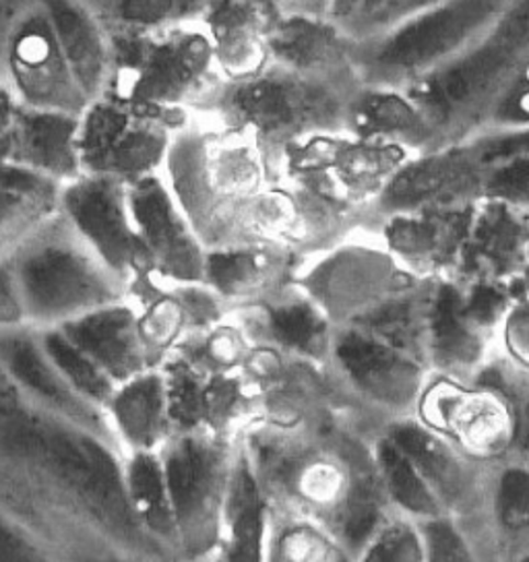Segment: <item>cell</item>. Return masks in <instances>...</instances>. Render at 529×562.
Returning <instances> with one entry per match:
<instances>
[{"mask_svg": "<svg viewBox=\"0 0 529 562\" xmlns=\"http://www.w3.org/2000/svg\"><path fill=\"white\" fill-rule=\"evenodd\" d=\"M161 176L205 250L255 245L294 250L292 193L245 131L191 114L172 139Z\"/></svg>", "mask_w": 529, "mask_h": 562, "instance_id": "obj_1", "label": "cell"}, {"mask_svg": "<svg viewBox=\"0 0 529 562\" xmlns=\"http://www.w3.org/2000/svg\"><path fill=\"white\" fill-rule=\"evenodd\" d=\"M360 86V81L313 77L269 63L252 77L226 81L203 114L250 135L282 182L283 154L290 145L315 135L346 133L348 110Z\"/></svg>", "mask_w": 529, "mask_h": 562, "instance_id": "obj_2", "label": "cell"}, {"mask_svg": "<svg viewBox=\"0 0 529 562\" xmlns=\"http://www.w3.org/2000/svg\"><path fill=\"white\" fill-rule=\"evenodd\" d=\"M526 67L529 0H513L493 30L404 91L418 105L441 145H455L482 131L498 93Z\"/></svg>", "mask_w": 529, "mask_h": 562, "instance_id": "obj_3", "label": "cell"}, {"mask_svg": "<svg viewBox=\"0 0 529 562\" xmlns=\"http://www.w3.org/2000/svg\"><path fill=\"white\" fill-rule=\"evenodd\" d=\"M513 0H442L379 34L353 37L362 86L406 89L493 30Z\"/></svg>", "mask_w": 529, "mask_h": 562, "instance_id": "obj_4", "label": "cell"}, {"mask_svg": "<svg viewBox=\"0 0 529 562\" xmlns=\"http://www.w3.org/2000/svg\"><path fill=\"white\" fill-rule=\"evenodd\" d=\"M114 77L106 93L166 112L203 114L226 79L201 23L156 34H112Z\"/></svg>", "mask_w": 529, "mask_h": 562, "instance_id": "obj_5", "label": "cell"}, {"mask_svg": "<svg viewBox=\"0 0 529 562\" xmlns=\"http://www.w3.org/2000/svg\"><path fill=\"white\" fill-rule=\"evenodd\" d=\"M34 329L58 327L100 306L123 302L124 285L60 215L36 229L9 261Z\"/></svg>", "mask_w": 529, "mask_h": 562, "instance_id": "obj_6", "label": "cell"}, {"mask_svg": "<svg viewBox=\"0 0 529 562\" xmlns=\"http://www.w3.org/2000/svg\"><path fill=\"white\" fill-rule=\"evenodd\" d=\"M189 119L191 114L184 112L156 110L104 93L79 116L81 168L126 184L161 175L172 139Z\"/></svg>", "mask_w": 529, "mask_h": 562, "instance_id": "obj_7", "label": "cell"}, {"mask_svg": "<svg viewBox=\"0 0 529 562\" xmlns=\"http://www.w3.org/2000/svg\"><path fill=\"white\" fill-rule=\"evenodd\" d=\"M409 154L381 140L358 139L348 133L315 135L285 149V187L356 210H372L389 178Z\"/></svg>", "mask_w": 529, "mask_h": 562, "instance_id": "obj_8", "label": "cell"}, {"mask_svg": "<svg viewBox=\"0 0 529 562\" xmlns=\"http://www.w3.org/2000/svg\"><path fill=\"white\" fill-rule=\"evenodd\" d=\"M58 215L124 285L149 273L123 180L88 172L77 176L60 187Z\"/></svg>", "mask_w": 529, "mask_h": 562, "instance_id": "obj_9", "label": "cell"}, {"mask_svg": "<svg viewBox=\"0 0 529 562\" xmlns=\"http://www.w3.org/2000/svg\"><path fill=\"white\" fill-rule=\"evenodd\" d=\"M484 166L470 140L416 154L395 170L376 196V222L397 213L459 210L482 201Z\"/></svg>", "mask_w": 529, "mask_h": 562, "instance_id": "obj_10", "label": "cell"}, {"mask_svg": "<svg viewBox=\"0 0 529 562\" xmlns=\"http://www.w3.org/2000/svg\"><path fill=\"white\" fill-rule=\"evenodd\" d=\"M2 56L19 104L71 116H81L88 108L42 7L13 30Z\"/></svg>", "mask_w": 529, "mask_h": 562, "instance_id": "obj_11", "label": "cell"}, {"mask_svg": "<svg viewBox=\"0 0 529 562\" xmlns=\"http://www.w3.org/2000/svg\"><path fill=\"white\" fill-rule=\"evenodd\" d=\"M128 207L149 259V271L158 280L172 283H203L207 250L164 176H147L131 182Z\"/></svg>", "mask_w": 529, "mask_h": 562, "instance_id": "obj_12", "label": "cell"}, {"mask_svg": "<svg viewBox=\"0 0 529 562\" xmlns=\"http://www.w3.org/2000/svg\"><path fill=\"white\" fill-rule=\"evenodd\" d=\"M474 205L397 213L381 220L376 236L412 273L455 280Z\"/></svg>", "mask_w": 529, "mask_h": 562, "instance_id": "obj_13", "label": "cell"}, {"mask_svg": "<svg viewBox=\"0 0 529 562\" xmlns=\"http://www.w3.org/2000/svg\"><path fill=\"white\" fill-rule=\"evenodd\" d=\"M350 32L329 15H282L271 19L267 56L271 65L313 77L360 81L353 65Z\"/></svg>", "mask_w": 529, "mask_h": 562, "instance_id": "obj_14", "label": "cell"}, {"mask_svg": "<svg viewBox=\"0 0 529 562\" xmlns=\"http://www.w3.org/2000/svg\"><path fill=\"white\" fill-rule=\"evenodd\" d=\"M529 211L477 201L455 281H513L528 263Z\"/></svg>", "mask_w": 529, "mask_h": 562, "instance_id": "obj_15", "label": "cell"}, {"mask_svg": "<svg viewBox=\"0 0 529 562\" xmlns=\"http://www.w3.org/2000/svg\"><path fill=\"white\" fill-rule=\"evenodd\" d=\"M0 369L32 402L100 435L104 424L98 405L89 404L67 385L42 350L34 327L0 331Z\"/></svg>", "mask_w": 529, "mask_h": 562, "instance_id": "obj_16", "label": "cell"}, {"mask_svg": "<svg viewBox=\"0 0 529 562\" xmlns=\"http://www.w3.org/2000/svg\"><path fill=\"white\" fill-rule=\"evenodd\" d=\"M58 48L88 102L102 98L114 77L112 34L88 0H42Z\"/></svg>", "mask_w": 529, "mask_h": 562, "instance_id": "obj_17", "label": "cell"}, {"mask_svg": "<svg viewBox=\"0 0 529 562\" xmlns=\"http://www.w3.org/2000/svg\"><path fill=\"white\" fill-rule=\"evenodd\" d=\"M77 133L79 116L21 105L7 137L4 159L25 166L58 184L71 182L83 175Z\"/></svg>", "mask_w": 529, "mask_h": 562, "instance_id": "obj_18", "label": "cell"}, {"mask_svg": "<svg viewBox=\"0 0 529 562\" xmlns=\"http://www.w3.org/2000/svg\"><path fill=\"white\" fill-rule=\"evenodd\" d=\"M273 15L255 0H215L201 27L226 81H240L269 65L267 32Z\"/></svg>", "mask_w": 529, "mask_h": 562, "instance_id": "obj_19", "label": "cell"}, {"mask_svg": "<svg viewBox=\"0 0 529 562\" xmlns=\"http://www.w3.org/2000/svg\"><path fill=\"white\" fill-rule=\"evenodd\" d=\"M348 135L395 145L409 156L444 147L404 89L360 86L348 110Z\"/></svg>", "mask_w": 529, "mask_h": 562, "instance_id": "obj_20", "label": "cell"}, {"mask_svg": "<svg viewBox=\"0 0 529 562\" xmlns=\"http://www.w3.org/2000/svg\"><path fill=\"white\" fill-rule=\"evenodd\" d=\"M302 259L283 245L207 250L203 283L222 299H257L283 283Z\"/></svg>", "mask_w": 529, "mask_h": 562, "instance_id": "obj_21", "label": "cell"}, {"mask_svg": "<svg viewBox=\"0 0 529 562\" xmlns=\"http://www.w3.org/2000/svg\"><path fill=\"white\" fill-rule=\"evenodd\" d=\"M72 344L106 372L112 381H126L142 367V329L131 306L114 302L58 325Z\"/></svg>", "mask_w": 529, "mask_h": 562, "instance_id": "obj_22", "label": "cell"}, {"mask_svg": "<svg viewBox=\"0 0 529 562\" xmlns=\"http://www.w3.org/2000/svg\"><path fill=\"white\" fill-rule=\"evenodd\" d=\"M337 356L353 383L381 402L404 404L416 391V367L397 350L379 344L369 335H344L337 346Z\"/></svg>", "mask_w": 529, "mask_h": 562, "instance_id": "obj_23", "label": "cell"}, {"mask_svg": "<svg viewBox=\"0 0 529 562\" xmlns=\"http://www.w3.org/2000/svg\"><path fill=\"white\" fill-rule=\"evenodd\" d=\"M166 486L175 519L196 521L205 515L215 494L217 459L201 442H178L166 461Z\"/></svg>", "mask_w": 529, "mask_h": 562, "instance_id": "obj_24", "label": "cell"}, {"mask_svg": "<svg viewBox=\"0 0 529 562\" xmlns=\"http://www.w3.org/2000/svg\"><path fill=\"white\" fill-rule=\"evenodd\" d=\"M215 0H108L95 11L110 34H156L201 23Z\"/></svg>", "mask_w": 529, "mask_h": 562, "instance_id": "obj_25", "label": "cell"}, {"mask_svg": "<svg viewBox=\"0 0 529 562\" xmlns=\"http://www.w3.org/2000/svg\"><path fill=\"white\" fill-rule=\"evenodd\" d=\"M432 412L476 451H494L505 445L509 435L507 414L493 400L442 391L432 402Z\"/></svg>", "mask_w": 529, "mask_h": 562, "instance_id": "obj_26", "label": "cell"}, {"mask_svg": "<svg viewBox=\"0 0 529 562\" xmlns=\"http://www.w3.org/2000/svg\"><path fill=\"white\" fill-rule=\"evenodd\" d=\"M430 329L435 348L444 364H470L480 351V339L472 323L463 315L461 283L437 280L430 296Z\"/></svg>", "mask_w": 529, "mask_h": 562, "instance_id": "obj_27", "label": "cell"}, {"mask_svg": "<svg viewBox=\"0 0 529 562\" xmlns=\"http://www.w3.org/2000/svg\"><path fill=\"white\" fill-rule=\"evenodd\" d=\"M412 465L423 475L424 482L442 496L458 498L465 491V474L458 459L442 445L441 440L428 435L420 426L406 424L397 426L391 440Z\"/></svg>", "mask_w": 529, "mask_h": 562, "instance_id": "obj_28", "label": "cell"}, {"mask_svg": "<svg viewBox=\"0 0 529 562\" xmlns=\"http://www.w3.org/2000/svg\"><path fill=\"white\" fill-rule=\"evenodd\" d=\"M37 339L54 369L72 391L89 404L104 405L114 393V381L100 369L86 351L79 350L58 327L36 329Z\"/></svg>", "mask_w": 529, "mask_h": 562, "instance_id": "obj_29", "label": "cell"}, {"mask_svg": "<svg viewBox=\"0 0 529 562\" xmlns=\"http://www.w3.org/2000/svg\"><path fill=\"white\" fill-rule=\"evenodd\" d=\"M123 477L131 513L159 533H170L175 526V510L158 459L137 453Z\"/></svg>", "mask_w": 529, "mask_h": 562, "instance_id": "obj_30", "label": "cell"}, {"mask_svg": "<svg viewBox=\"0 0 529 562\" xmlns=\"http://www.w3.org/2000/svg\"><path fill=\"white\" fill-rule=\"evenodd\" d=\"M264 505L250 475H238L229 503L228 562H263Z\"/></svg>", "mask_w": 529, "mask_h": 562, "instance_id": "obj_31", "label": "cell"}, {"mask_svg": "<svg viewBox=\"0 0 529 562\" xmlns=\"http://www.w3.org/2000/svg\"><path fill=\"white\" fill-rule=\"evenodd\" d=\"M108 405L123 437L131 442L142 445L156 437L164 412V397L158 379H137L124 385L121 391L114 389Z\"/></svg>", "mask_w": 529, "mask_h": 562, "instance_id": "obj_32", "label": "cell"}, {"mask_svg": "<svg viewBox=\"0 0 529 562\" xmlns=\"http://www.w3.org/2000/svg\"><path fill=\"white\" fill-rule=\"evenodd\" d=\"M267 327L283 346L301 351H315L325 339V318L315 302L288 296L267 306Z\"/></svg>", "mask_w": 529, "mask_h": 562, "instance_id": "obj_33", "label": "cell"}, {"mask_svg": "<svg viewBox=\"0 0 529 562\" xmlns=\"http://www.w3.org/2000/svg\"><path fill=\"white\" fill-rule=\"evenodd\" d=\"M58 215V196L0 187V250L18 248Z\"/></svg>", "mask_w": 529, "mask_h": 562, "instance_id": "obj_34", "label": "cell"}, {"mask_svg": "<svg viewBox=\"0 0 529 562\" xmlns=\"http://www.w3.org/2000/svg\"><path fill=\"white\" fill-rule=\"evenodd\" d=\"M381 465L389 491L404 509L426 517L439 515V505L435 501L432 488L424 482L423 475L418 474L412 461L393 442H385L381 447Z\"/></svg>", "mask_w": 529, "mask_h": 562, "instance_id": "obj_35", "label": "cell"}, {"mask_svg": "<svg viewBox=\"0 0 529 562\" xmlns=\"http://www.w3.org/2000/svg\"><path fill=\"white\" fill-rule=\"evenodd\" d=\"M482 201L529 211V151L503 159L484 170Z\"/></svg>", "mask_w": 529, "mask_h": 562, "instance_id": "obj_36", "label": "cell"}, {"mask_svg": "<svg viewBox=\"0 0 529 562\" xmlns=\"http://www.w3.org/2000/svg\"><path fill=\"white\" fill-rule=\"evenodd\" d=\"M529 67L519 70L491 105L484 131H529Z\"/></svg>", "mask_w": 529, "mask_h": 562, "instance_id": "obj_37", "label": "cell"}, {"mask_svg": "<svg viewBox=\"0 0 529 562\" xmlns=\"http://www.w3.org/2000/svg\"><path fill=\"white\" fill-rule=\"evenodd\" d=\"M0 562H58L32 529L0 507Z\"/></svg>", "mask_w": 529, "mask_h": 562, "instance_id": "obj_38", "label": "cell"}, {"mask_svg": "<svg viewBox=\"0 0 529 562\" xmlns=\"http://www.w3.org/2000/svg\"><path fill=\"white\" fill-rule=\"evenodd\" d=\"M275 562H344V557L317 531L292 529L280 540Z\"/></svg>", "mask_w": 529, "mask_h": 562, "instance_id": "obj_39", "label": "cell"}, {"mask_svg": "<svg viewBox=\"0 0 529 562\" xmlns=\"http://www.w3.org/2000/svg\"><path fill=\"white\" fill-rule=\"evenodd\" d=\"M364 562H423V546L409 527H391L372 544Z\"/></svg>", "mask_w": 529, "mask_h": 562, "instance_id": "obj_40", "label": "cell"}, {"mask_svg": "<svg viewBox=\"0 0 529 562\" xmlns=\"http://www.w3.org/2000/svg\"><path fill=\"white\" fill-rule=\"evenodd\" d=\"M498 509L505 526L511 529L528 524V474L524 470H511L503 475L498 491Z\"/></svg>", "mask_w": 529, "mask_h": 562, "instance_id": "obj_41", "label": "cell"}, {"mask_svg": "<svg viewBox=\"0 0 529 562\" xmlns=\"http://www.w3.org/2000/svg\"><path fill=\"white\" fill-rule=\"evenodd\" d=\"M428 562H474L470 548L447 521H432L426 527Z\"/></svg>", "mask_w": 529, "mask_h": 562, "instance_id": "obj_42", "label": "cell"}, {"mask_svg": "<svg viewBox=\"0 0 529 562\" xmlns=\"http://www.w3.org/2000/svg\"><path fill=\"white\" fill-rule=\"evenodd\" d=\"M439 2H442V0H389L387 4L374 18L369 19L362 27H358L353 32L352 37L358 40V37L379 34V32L387 30L391 25L412 18V15L420 13L424 9H430V7L439 4Z\"/></svg>", "mask_w": 529, "mask_h": 562, "instance_id": "obj_43", "label": "cell"}, {"mask_svg": "<svg viewBox=\"0 0 529 562\" xmlns=\"http://www.w3.org/2000/svg\"><path fill=\"white\" fill-rule=\"evenodd\" d=\"M30 327L19 294L18 281L9 263H0V331Z\"/></svg>", "mask_w": 529, "mask_h": 562, "instance_id": "obj_44", "label": "cell"}, {"mask_svg": "<svg viewBox=\"0 0 529 562\" xmlns=\"http://www.w3.org/2000/svg\"><path fill=\"white\" fill-rule=\"evenodd\" d=\"M273 18L282 15H329L331 0H255Z\"/></svg>", "mask_w": 529, "mask_h": 562, "instance_id": "obj_45", "label": "cell"}, {"mask_svg": "<svg viewBox=\"0 0 529 562\" xmlns=\"http://www.w3.org/2000/svg\"><path fill=\"white\" fill-rule=\"evenodd\" d=\"M42 7V0H0V54L13 30Z\"/></svg>", "mask_w": 529, "mask_h": 562, "instance_id": "obj_46", "label": "cell"}, {"mask_svg": "<svg viewBox=\"0 0 529 562\" xmlns=\"http://www.w3.org/2000/svg\"><path fill=\"white\" fill-rule=\"evenodd\" d=\"M18 95L13 93V89L7 88L0 83V145H7V137L15 124L19 114Z\"/></svg>", "mask_w": 529, "mask_h": 562, "instance_id": "obj_47", "label": "cell"}, {"mask_svg": "<svg viewBox=\"0 0 529 562\" xmlns=\"http://www.w3.org/2000/svg\"><path fill=\"white\" fill-rule=\"evenodd\" d=\"M362 0H331L329 7V18L336 19L339 25H344L346 30L353 23V19L358 18Z\"/></svg>", "mask_w": 529, "mask_h": 562, "instance_id": "obj_48", "label": "cell"}, {"mask_svg": "<svg viewBox=\"0 0 529 562\" xmlns=\"http://www.w3.org/2000/svg\"><path fill=\"white\" fill-rule=\"evenodd\" d=\"M389 0H362V4H360V11H358V18L353 19L352 25L348 27V32L350 35L358 30V27H362L369 19L374 18L385 4H387Z\"/></svg>", "mask_w": 529, "mask_h": 562, "instance_id": "obj_49", "label": "cell"}, {"mask_svg": "<svg viewBox=\"0 0 529 562\" xmlns=\"http://www.w3.org/2000/svg\"><path fill=\"white\" fill-rule=\"evenodd\" d=\"M89 4L93 7V9H98V7H102L104 2H108V0H88Z\"/></svg>", "mask_w": 529, "mask_h": 562, "instance_id": "obj_50", "label": "cell"}, {"mask_svg": "<svg viewBox=\"0 0 529 562\" xmlns=\"http://www.w3.org/2000/svg\"><path fill=\"white\" fill-rule=\"evenodd\" d=\"M0 159H4V147L0 145Z\"/></svg>", "mask_w": 529, "mask_h": 562, "instance_id": "obj_51", "label": "cell"}]
</instances>
